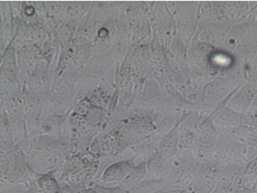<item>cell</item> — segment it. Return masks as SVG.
Here are the masks:
<instances>
[{
	"label": "cell",
	"mask_w": 257,
	"mask_h": 193,
	"mask_svg": "<svg viewBox=\"0 0 257 193\" xmlns=\"http://www.w3.org/2000/svg\"><path fill=\"white\" fill-rule=\"evenodd\" d=\"M247 162H239L230 164L217 172V184L228 185L233 184L238 180V178L244 173Z\"/></svg>",
	"instance_id": "26"
},
{
	"label": "cell",
	"mask_w": 257,
	"mask_h": 193,
	"mask_svg": "<svg viewBox=\"0 0 257 193\" xmlns=\"http://www.w3.org/2000/svg\"><path fill=\"white\" fill-rule=\"evenodd\" d=\"M224 132L228 137L239 142L244 147V156L246 162L257 156V130L242 124L234 128L219 131Z\"/></svg>",
	"instance_id": "12"
},
{
	"label": "cell",
	"mask_w": 257,
	"mask_h": 193,
	"mask_svg": "<svg viewBox=\"0 0 257 193\" xmlns=\"http://www.w3.org/2000/svg\"><path fill=\"white\" fill-rule=\"evenodd\" d=\"M180 116L174 126L169 129V132L162 137V139L158 143L157 150L167 161L171 159L180 150V134H179Z\"/></svg>",
	"instance_id": "19"
},
{
	"label": "cell",
	"mask_w": 257,
	"mask_h": 193,
	"mask_svg": "<svg viewBox=\"0 0 257 193\" xmlns=\"http://www.w3.org/2000/svg\"><path fill=\"white\" fill-rule=\"evenodd\" d=\"M37 184L43 193H60L59 183L54 177V172L40 175L37 179Z\"/></svg>",
	"instance_id": "31"
},
{
	"label": "cell",
	"mask_w": 257,
	"mask_h": 193,
	"mask_svg": "<svg viewBox=\"0 0 257 193\" xmlns=\"http://www.w3.org/2000/svg\"><path fill=\"white\" fill-rule=\"evenodd\" d=\"M241 66L249 64L257 56V29L254 25L248 30L240 43L233 52Z\"/></svg>",
	"instance_id": "16"
},
{
	"label": "cell",
	"mask_w": 257,
	"mask_h": 193,
	"mask_svg": "<svg viewBox=\"0 0 257 193\" xmlns=\"http://www.w3.org/2000/svg\"><path fill=\"white\" fill-rule=\"evenodd\" d=\"M22 90L27 136L28 137H33L35 133L38 132V129L42 123L41 120L43 114V101L38 96L30 93L25 87Z\"/></svg>",
	"instance_id": "9"
},
{
	"label": "cell",
	"mask_w": 257,
	"mask_h": 193,
	"mask_svg": "<svg viewBox=\"0 0 257 193\" xmlns=\"http://www.w3.org/2000/svg\"><path fill=\"white\" fill-rule=\"evenodd\" d=\"M254 2H222L225 17L229 24L236 25L249 18L254 10Z\"/></svg>",
	"instance_id": "20"
},
{
	"label": "cell",
	"mask_w": 257,
	"mask_h": 193,
	"mask_svg": "<svg viewBox=\"0 0 257 193\" xmlns=\"http://www.w3.org/2000/svg\"><path fill=\"white\" fill-rule=\"evenodd\" d=\"M228 100L223 101L222 104L215 108L214 110L209 113V116L218 132L240 126L244 121V115H241L227 106L226 104Z\"/></svg>",
	"instance_id": "15"
},
{
	"label": "cell",
	"mask_w": 257,
	"mask_h": 193,
	"mask_svg": "<svg viewBox=\"0 0 257 193\" xmlns=\"http://www.w3.org/2000/svg\"><path fill=\"white\" fill-rule=\"evenodd\" d=\"M207 114L209 113L197 110L183 111L179 125L180 150H190L195 153L198 126Z\"/></svg>",
	"instance_id": "5"
},
{
	"label": "cell",
	"mask_w": 257,
	"mask_h": 193,
	"mask_svg": "<svg viewBox=\"0 0 257 193\" xmlns=\"http://www.w3.org/2000/svg\"><path fill=\"white\" fill-rule=\"evenodd\" d=\"M137 100L149 105L158 106L165 105L160 86L158 80L154 78H150L145 81L142 91L138 95Z\"/></svg>",
	"instance_id": "22"
},
{
	"label": "cell",
	"mask_w": 257,
	"mask_h": 193,
	"mask_svg": "<svg viewBox=\"0 0 257 193\" xmlns=\"http://www.w3.org/2000/svg\"><path fill=\"white\" fill-rule=\"evenodd\" d=\"M218 130L207 114L198 126V136L195 150L196 158L200 161H206L214 148L218 138Z\"/></svg>",
	"instance_id": "7"
},
{
	"label": "cell",
	"mask_w": 257,
	"mask_h": 193,
	"mask_svg": "<svg viewBox=\"0 0 257 193\" xmlns=\"http://www.w3.org/2000/svg\"><path fill=\"white\" fill-rule=\"evenodd\" d=\"M244 174L249 177L252 180H257V156L251 160L247 162L244 168Z\"/></svg>",
	"instance_id": "34"
},
{
	"label": "cell",
	"mask_w": 257,
	"mask_h": 193,
	"mask_svg": "<svg viewBox=\"0 0 257 193\" xmlns=\"http://www.w3.org/2000/svg\"><path fill=\"white\" fill-rule=\"evenodd\" d=\"M89 6L82 3H74L72 5H66L62 16L64 19L69 22H75V20L79 19L83 16L88 10Z\"/></svg>",
	"instance_id": "32"
},
{
	"label": "cell",
	"mask_w": 257,
	"mask_h": 193,
	"mask_svg": "<svg viewBox=\"0 0 257 193\" xmlns=\"http://www.w3.org/2000/svg\"><path fill=\"white\" fill-rule=\"evenodd\" d=\"M201 161L190 150H180L168 161V174L164 190H185L194 179Z\"/></svg>",
	"instance_id": "2"
},
{
	"label": "cell",
	"mask_w": 257,
	"mask_h": 193,
	"mask_svg": "<svg viewBox=\"0 0 257 193\" xmlns=\"http://www.w3.org/2000/svg\"><path fill=\"white\" fill-rule=\"evenodd\" d=\"M153 193H187L186 190H177V189H173V190H157L155 192Z\"/></svg>",
	"instance_id": "37"
},
{
	"label": "cell",
	"mask_w": 257,
	"mask_h": 193,
	"mask_svg": "<svg viewBox=\"0 0 257 193\" xmlns=\"http://www.w3.org/2000/svg\"><path fill=\"white\" fill-rule=\"evenodd\" d=\"M75 47L73 43L68 48L62 49L61 54L59 57L56 70H55V79L62 77L65 74L66 70L72 66L73 61L75 59Z\"/></svg>",
	"instance_id": "28"
},
{
	"label": "cell",
	"mask_w": 257,
	"mask_h": 193,
	"mask_svg": "<svg viewBox=\"0 0 257 193\" xmlns=\"http://www.w3.org/2000/svg\"><path fill=\"white\" fill-rule=\"evenodd\" d=\"M1 153L0 166H1V178L11 182H17L22 180L27 174L28 164L27 156L24 151L19 147L9 153Z\"/></svg>",
	"instance_id": "6"
},
{
	"label": "cell",
	"mask_w": 257,
	"mask_h": 193,
	"mask_svg": "<svg viewBox=\"0 0 257 193\" xmlns=\"http://www.w3.org/2000/svg\"><path fill=\"white\" fill-rule=\"evenodd\" d=\"M243 71L226 76H218L208 81L201 90V99L196 107L204 112L210 113L222 104L245 82Z\"/></svg>",
	"instance_id": "1"
},
{
	"label": "cell",
	"mask_w": 257,
	"mask_h": 193,
	"mask_svg": "<svg viewBox=\"0 0 257 193\" xmlns=\"http://www.w3.org/2000/svg\"><path fill=\"white\" fill-rule=\"evenodd\" d=\"M168 6L176 22L177 32L187 45L190 44L198 28L199 3L170 2Z\"/></svg>",
	"instance_id": "4"
},
{
	"label": "cell",
	"mask_w": 257,
	"mask_h": 193,
	"mask_svg": "<svg viewBox=\"0 0 257 193\" xmlns=\"http://www.w3.org/2000/svg\"><path fill=\"white\" fill-rule=\"evenodd\" d=\"M229 193H254V190H249V189H239V190H236L234 191Z\"/></svg>",
	"instance_id": "38"
},
{
	"label": "cell",
	"mask_w": 257,
	"mask_h": 193,
	"mask_svg": "<svg viewBox=\"0 0 257 193\" xmlns=\"http://www.w3.org/2000/svg\"><path fill=\"white\" fill-rule=\"evenodd\" d=\"M64 155L53 151L31 150L27 154V164L35 174H48L59 168L64 160Z\"/></svg>",
	"instance_id": "8"
},
{
	"label": "cell",
	"mask_w": 257,
	"mask_h": 193,
	"mask_svg": "<svg viewBox=\"0 0 257 193\" xmlns=\"http://www.w3.org/2000/svg\"><path fill=\"white\" fill-rule=\"evenodd\" d=\"M42 58V45L39 46L38 43L28 46L27 48H22L19 51H17V59L19 64L20 86L22 89L27 83V80L29 79L30 75L35 69L39 59Z\"/></svg>",
	"instance_id": "13"
},
{
	"label": "cell",
	"mask_w": 257,
	"mask_h": 193,
	"mask_svg": "<svg viewBox=\"0 0 257 193\" xmlns=\"http://www.w3.org/2000/svg\"><path fill=\"white\" fill-rule=\"evenodd\" d=\"M148 175V169H147V162L142 161L133 168L128 176L118 185L122 192H127L128 190H132L136 185H138L142 180H145Z\"/></svg>",
	"instance_id": "24"
},
{
	"label": "cell",
	"mask_w": 257,
	"mask_h": 193,
	"mask_svg": "<svg viewBox=\"0 0 257 193\" xmlns=\"http://www.w3.org/2000/svg\"><path fill=\"white\" fill-rule=\"evenodd\" d=\"M254 27H255V28L257 29V14L256 16H255V20H254Z\"/></svg>",
	"instance_id": "40"
},
{
	"label": "cell",
	"mask_w": 257,
	"mask_h": 193,
	"mask_svg": "<svg viewBox=\"0 0 257 193\" xmlns=\"http://www.w3.org/2000/svg\"><path fill=\"white\" fill-rule=\"evenodd\" d=\"M256 95L257 83L245 80V82L228 98L226 105L236 112L244 116L254 102Z\"/></svg>",
	"instance_id": "14"
},
{
	"label": "cell",
	"mask_w": 257,
	"mask_h": 193,
	"mask_svg": "<svg viewBox=\"0 0 257 193\" xmlns=\"http://www.w3.org/2000/svg\"><path fill=\"white\" fill-rule=\"evenodd\" d=\"M157 80H158V84L162 90L165 105L170 109L176 110V109H180L184 105H187L182 93L165 75L161 76Z\"/></svg>",
	"instance_id": "21"
},
{
	"label": "cell",
	"mask_w": 257,
	"mask_h": 193,
	"mask_svg": "<svg viewBox=\"0 0 257 193\" xmlns=\"http://www.w3.org/2000/svg\"><path fill=\"white\" fill-rule=\"evenodd\" d=\"M147 162L148 175L150 179H159L166 178L168 174V161L161 155L160 153L156 149L151 153Z\"/></svg>",
	"instance_id": "23"
},
{
	"label": "cell",
	"mask_w": 257,
	"mask_h": 193,
	"mask_svg": "<svg viewBox=\"0 0 257 193\" xmlns=\"http://www.w3.org/2000/svg\"><path fill=\"white\" fill-rule=\"evenodd\" d=\"M253 190H254V193H257V180L254 183V188H253Z\"/></svg>",
	"instance_id": "39"
},
{
	"label": "cell",
	"mask_w": 257,
	"mask_h": 193,
	"mask_svg": "<svg viewBox=\"0 0 257 193\" xmlns=\"http://www.w3.org/2000/svg\"><path fill=\"white\" fill-rule=\"evenodd\" d=\"M217 183V169L207 161H201L197 173L185 190L187 193H212Z\"/></svg>",
	"instance_id": "11"
},
{
	"label": "cell",
	"mask_w": 257,
	"mask_h": 193,
	"mask_svg": "<svg viewBox=\"0 0 257 193\" xmlns=\"http://www.w3.org/2000/svg\"><path fill=\"white\" fill-rule=\"evenodd\" d=\"M27 193H43V191L41 190L37 182H33L30 185L29 189L27 190Z\"/></svg>",
	"instance_id": "36"
},
{
	"label": "cell",
	"mask_w": 257,
	"mask_h": 193,
	"mask_svg": "<svg viewBox=\"0 0 257 193\" xmlns=\"http://www.w3.org/2000/svg\"><path fill=\"white\" fill-rule=\"evenodd\" d=\"M243 124L257 130V95L246 115H244Z\"/></svg>",
	"instance_id": "33"
},
{
	"label": "cell",
	"mask_w": 257,
	"mask_h": 193,
	"mask_svg": "<svg viewBox=\"0 0 257 193\" xmlns=\"http://www.w3.org/2000/svg\"><path fill=\"white\" fill-rule=\"evenodd\" d=\"M0 79L8 80L11 83L20 86L19 64L17 59V51L12 43L8 47H6V51L3 52L2 63L0 68Z\"/></svg>",
	"instance_id": "17"
},
{
	"label": "cell",
	"mask_w": 257,
	"mask_h": 193,
	"mask_svg": "<svg viewBox=\"0 0 257 193\" xmlns=\"http://www.w3.org/2000/svg\"><path fill=\"white\" fill-rule=\"evenodd\" d=\"M75 22H69L65 24H62L57 32V40L59 47L62 49L72 45L75 39Z\"/></svg>",
	"instance_id": "29"
},
{
	"label": "cell",
	"mask_w": 257,
	"mask_h": 193,
	"mask_svg": "<svg viewBox=\"0 0 257 193\" xmlns=\"http://www.w3.org/2000/svg\"><path fill=\"white\" fill-rule=\"evenodd\" d=\"M118 101H119V89L116 87L115 91H113L111 99H110L108 106H107V116L111 117L113 116V114L115 112L116 107L118 105Z\"/></svg>",
	"instance_id": "35"
},
{
	"label": "cell",
	"mask_w": 257,
	"mask_h": 193,
	"mask_svg": "<svg viewBox=\"0 0 257 193\" xmlns=\"http://www.w3.org/2000/svg\"><path fill=\"white\" fill-rule=\"evenodd\" d=\"M70 112V110L65 114L54 115V116H50L42 121L40 127L38 129V133L39 134L51 135V136H59L58 134H59L61 126H63L64 121H66Z\"/></svg>",
	"instance_id": "27"
},
{
	"label": "cell",
	"mask_w": 257,
	"mask_h": 193,
	"mask_svg": "<svg viewBox=\"0 0 257 193\" xmlns=\"http://www.w3.org/2000/svg\"><path fill=\"white\" fill-rule=\"evenodd\" d=\"M136 158L137 156H134L132 158L118 160L110 164L102 172L101 180L105 183L122 182L136 166Z\"/></svg>",
	"instance_id": "18"
},
{
	"label": "cell",
	"mask_w": 257,
	"mask_h": 193,
	"mask_svg": "<svg viewBox=\"0 0 257 193\" xmlns=\"http://www.w3.org/2000/svg\"><path fill=\"white\" fill-rule=\"evenodd\" d=\"M73 86L70 84V80L65 78L59 77L55 79L53 86H51V94L53 100L57 105H63L67 102L72 93Z\"/></svg>",
	"instance_id": "25"
},
{
	"label": "cell",
	"mask_w": 257,
	"mask_h": 193,
	"mask_svg": "<svg viewBox=\"0 0 257 193\" xmlns=\"http://www.w3.org/2000/svg\"><path fill=\"white\" fill-rule=\"evenodd\" d=\"M48 67L49 64L45 59L42 58L39 59L35 69L33 70L27 80V83L23 87L27 89L30 93L39 99H43L51 93V86L49 84L48 76ZM22 87V88H23Z\"/></svg>",
	"instance_id": "10"
},
{
	"label": "cell",
	"mask_w": 257,
	"mask_h": 193,
	"mask_svg": "<svg viewBox=\"0 0 257 193\" xmlns=\"http://www.w3.org/2000/svg\"><path fill=\"white\" fill-rule=\"evenodd\" d=\"M218 132L217 143L206 161L217 169V172L230 164L246 162L244 146L228 137L224 132Z\"/></svg>",
	"instance_id": "3"
},
{
	"label": "cell",
	"mask_w": 257,
	"mask_h": 193,
	"mask_svg": "<svg viewBox=\"0 0 257 193\" xmlns=\"http://www.w3.org/2000/svg\"><path fill=\"white\" fill-rule=\"evenodd\" d=\"M188 50L189 48L187 47V44L185 43V41L183 40L180 34L177 32L170 43L169 50L167 51L168 53L169 52V54L171 55L170 58L175 59L177 61H185L188 59Z\"/></svg>",
	"instance_id": "30"
}]
</instances>
